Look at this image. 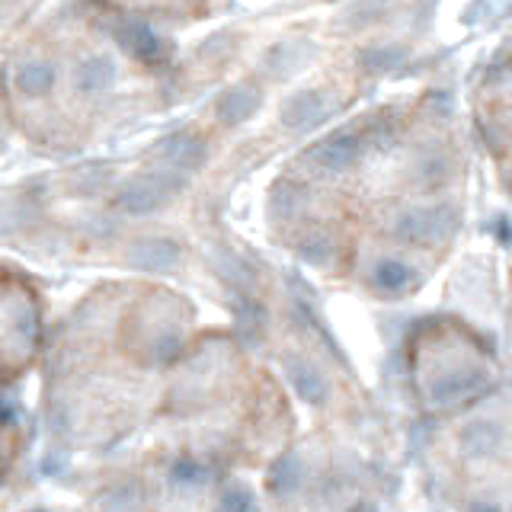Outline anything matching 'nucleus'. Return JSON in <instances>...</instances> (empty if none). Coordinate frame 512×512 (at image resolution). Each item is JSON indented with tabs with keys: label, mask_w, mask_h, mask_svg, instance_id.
Wrapping results in <instances>:
<instances>
[{
	"label": "nucleus",
	"mask_w": 512,
	"mask_h": 512,
	"mask_svg": "<svg viewBox=\"0 0 512 512\" xmlns=\"http://www.w3.org/2000/svg\"><path fill=\"white\" fill-rule=\"evenodd\" d=\"M176 186H180V180H176L173 173H151V176H141V180L135 183H128L122 192H119V199L116 205L122 208V212L128 215H148L154 212V208L164 205Z\"/></svg>",
	"instance_id": "1"
},
{
	"label": "nucleus",
	"mask_w": 512,
	"mask_h": 512,
	"mask_svg": "<svg viewBox=\"0 0 512 512\" xmlns=\"http://www.w3.org/2000/svg\"><path fill=\"white\" fill-rule=\"evenodd\" d=\"M455 228V215L448 208H416L397 221V234L407 240H423V244H436L448 237Z\"/></svg>",
	"instance_id": "2"
},
{
	"label": "nucleus",
	"mask_w": 512,
	"mask_h": 512,
	"mask_svg": "<svg viewBox=\"0 0 512 512\" xmlns=\"http://www.w3.org/2000/svg\"><path fill=\"white\" fill-rule=\"evenodd\" d=\"M359 151H362L359 135L340 132V135H330L327 141L317 144V148H314V160L324 170H330V173H343V170H349L359 160Z\"/></svg>",
	"instance_id": "3"
},
{
	"label": "nucleus",
	"mask_w": 512,
	"mask_h": 512,
	"mask_svg": "<svg viewBox=\"0 0 512 512\" xmlns=\"http://www.w3.org/2000/svg\"><path fill=\"white\" fill-rule=\"evenodd\" d=\"M112 84H116V61L106 55H87L77 61L74 68V87L80 93H106Z\"/></svg>",
	"instance_id": "4"
},
{
	"label": "nucleus",
	"mask_w": 512,
	"mask_h": 512,
	"mask_svg": "<svg viewBox=\"0 0 512 512\" xmlns=\"http://www.w3.org/2000/svg\"><path fill=\"white\" fill-rule=\"evenodd\" d=\"M327 116V96L320 90H301L282 106L285 128H311Z\"/></svg>",
	"instance_id": "5"
},
{
	"label": "nucleus",
	"mask_w": 512,
	"mask_h": 512,
	"mask_svg": "<svg viewBox=\"0 0 512 512\" xmlns=\"http://www.w3.org/2000/svg\"><path fill=\"white\" fill-rule=\"evenodd\" d=\"M116 39H119V45L125 48V52H132L141 61H160L167 52L164 39H160L154 29L141 26V23H122L119 32H116Z\"/></svg>",
	"instance_id": "6"
},
{
	"label": "nucleus",
	"mask_w": 512,
	"mask_h": 512,
	"mask_svg": "<svg viewBox=\"0 0 512 512\" xmlns=\"http://www.w3.org/2000/svg\"><path fill=\"white\" fill-rule=\"evenodd\" d=\"M176 256H180V247L173 244L167 237H144L138 244L128 250V260L141 269H151V272H164L176 263Z\"/></svg>",
	"instance_id": "7"
},
{
	"label": "nucleus",
	"mask_w": 512,
	"mask_h": 512,
	"mask_svg": "<svg viewBox=\"0 0 512 512\" xmlns=\"http://www.w3.org/2000/svg\"><path fill=\"white\" fill-rule=\"evenodd\" d=\"M256 106H260V90L250 87V84H237V87L221 93V100H218V119L224 125H240L244 119L253 116Z\"/></svg>",
	"instance_id": "8"
},
{
	"label": "nucleus",
	"mask_w": 512,
	"mask_h": 512,
	"mask_svg": "<svg viewBox=\"0 0 512 512\" xmlns=\"http://www.w3.org/2000/svg\"><path fill=\"white\" fill-rule=\"evenodd\" d=\"M500 445H503V432L496 423L477 420L471 426H464V432H461V448H464V455H468V458L484 461V458L500 452Z\"/></svg>",
	"instance_id": "9"
},
{
	"label": "nucleus",
	"mask_w": 512,
	"mask_h": 512,
	"mask_svg": "<svg viewBox=\"0 0 512 512\" xmlns=\"http://www.w3.org/2000/svg\"><path fill=\"white\" fill-rule=\"evenodd\" d=\"M160 151H167L164 160H167L173 170L189 173V170H196L202 164L205 144L199 138H192V135H176V138H167L164 144H160Z\"/></svg>",
	"instance_id": "10"
},
{
	"label": "nucleus",
	"mask_w": 512,
	"mask_h": 512,
	"mask_svg": "<svg viewBox=\"0 0 512 512\" xmlns=\"http://www.w3.org/2000/svg\"><path fill=\"white\" fill-rule=\"evenodd\" d=\"M288 378H292L295 391L301 394V400H308V404H324L327 400V381L320 378V372L311 365V362H288Z\"/></svg>",
	"instance_id": "11"
},
{
	"label": "nucleus",
	"mask_w": 512,
	"mask_h": 512,
	"mask_svg": "<svg viewBox=\"0 0 512 512\" xmlns=\"http://www.w3.org/2000/svg\"><path fill=\"white\" fill-rule=\"evenodd\" d=\"M480 384H484V375H474V372L445 375V378H439L436 384H432V404H455V400L477 391Z\"/></svg>",
	"instance_id": "12"
},
{
	"label": "nucleus",
	"mask_w": 512,
	"mask_h": 512,
	"mask_svg": "<svg viewBox=\"0 0 512 512\" xmlns=\"http://www.w3.org/2000/svg\"><path fill=\"white\" fill-rule=\"evenodd\" d=\"M16 87L26 96H45L55 87V68L45 61H26L20 64V71H16Z\"/></svg>",
	"instance_id": "13"
},
{
	"label": "nucleus",
	"mask_w": 512,
	"mask_h": 512,
	"mask_svg": "<svg viewBox=\"0 0 512 512\" xmlns=\"http://www.w3.org/2000/svg\"><path fill=\"white\" fill-rule=\"evenodd\" d=\"M413 282V272L407 263H400V260H381L375 266V285L381 288V292H404V288Z\"/></svg>",
	"instance_id": "14"
},
{
	"label": "nucleus",
	"mask_w": 512,
	"mask_h": 512,
	"mask_svg": "<svg viewBox=\"0 0 512 512\" xmlns=\"http://www.w3.org/2000/svg\"><path fill=\"white\" fill-rule=\"evenodd\" d=\"M148 352H151V359H154L157 365L176 362V359H180V352H183V336L176 333V330L157 333L154 340H151V346H148Z\"/></svg>",
	"instance_id": "15"
},
{
	"label": "nucleus",
	"mask_w": 512,
	"mask_h": 512,
	"mask_svg": "<svg viewBox=\"0 0 512 512\" xmlns=\"http://www.w3.org/2000/svg\"><path fill=\"white\" fill-rule=\"evenodd\" d=\"M170 480H173V484H180V487H199L208 480V468L199 461H192V458H180L173 464Z\"/></svg>",
	"instance_id": "16"
},
{
	"label": "nucleus",
	"mask_w": 512,
	"mask_h": 512,
	"mask_svg": "<svg viewBox=\"0 0 512 512\" xmlns=\"http://www.w3.org/2000/svg\"><path fill=\"white\" fill-rule=\"evenodd\" d=\"M298 480H301V464L295 458H282L276 464V471H272V477H269V487L279 490V493H288V490L298 487Z\"/></svg>",
	"instance_id": "17"
},
{
	"label": "nucleus",
	"mask_w": 512,
	"mask_h": 512,
	"mask_svg": "<svg viewBox=\"0 0 512 512\" xmlns=\"http://www.w3.org/2000/svg\"><path fill=\"white\" fill-rule=\"evenodd\" d=\"M298 253L304 256L308 263H327L330 260V253H333V244L324 237V234H314V237H308L304 244L298 247Z\"/></svg>",
	"instance_id": "18"
},
{
	"label": "nucleus",
	"mask_w": 512,
	"mask_h": 512,
	"mask_svg": "<svg viewBox=\"0 0 512 512\" xmlns=\"http://www.w3.org/2000/svg\"><path fill=\"white\" fill-rule=\"evenodd\" d=\"M397 61H400V55L394 52V48H375V52L362 55V64L368 71H388V68H394Z\"/></svg>",
	"instance_id": "19"
},
{
	"label": "nucleus",
	"mask_w": 512,
	"mask_h": 512,
	"mask_svg": "<svg viewBox=\"0 0 512 512\" xmlns=\"http://www.w3.org/2000/svg\"><path fill=\"white\" fill-rule=\"evenodd\" d=\"M221 506L224 509H250L253 506V496L244 493V490H228L221 496Z\"/></svg>",
	"instance_id": "20"
}]
</instances>
